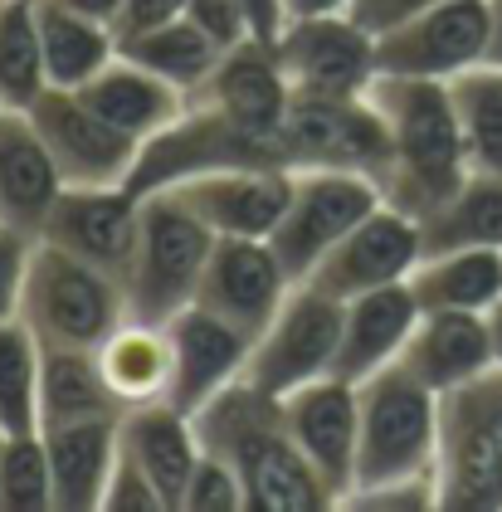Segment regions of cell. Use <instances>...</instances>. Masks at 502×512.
<instances>
[{
    "label": "cell",
    "mask_w": 502,
    "mask_h": 512,
    "mask_svg": "<svg viewBox=\"0 0 502 512\" xmlns=\"http://www.w3.org/2000/svg\"><path fill=\"white\" fill-rule=\"evenodd\" d=\"M293 283L298 278L283 269V259L273 254L269 239H215L195 303L234 322L239 332L259 337L278 317L283 298L293 293Z\"/></svg>",
    "instance_id": "15"
},
{
    "label": "cell",
    "mask_w": 502,
    "mask_h": 512,
    "mask_svg": "<svg viewBox=\"0 0 502 512\" xmlns=\"http://www.w3.org/2000/svg\"><path fill=\"white\" fill-rule=\"evenodd\" d=\"M64 191L69 181L54 152L44 147L35 118L25 108H5L0 113V220L39 239Z\"/></svg>",
    "instance_id": "20"
},
{
    "label": "cell",
    "mask_w": 502,
    "mask_h": 512,
    "mask_svg": "<svg viewBox=\"0 0 502 512\" xmlns=\"http://www.w3.org/2000/svg\"><path fill=\"white\" fill-rule=\"evenodd\" d=\"M5 439H10V434H5V425H0V449H5Z\"/></svg>",
    "instance_id": "48"
},
{
    "label": "cell",
    "mask_w": 502,
    "mask_h": 512,
    "mask_svg": "<svg viewBox=\"0 0 502 512\" xmlns=\"http://www.w3.org/2000/svg\"><path fill=\"white\" fill-rule=\"evenodd\" d=\"M39 40H44L49 88H83L122 54V40H117L113 25L88 20L59 0H39Z\"/></svg>",
    "instance_id": "28"
},
{
    "label": "cell",
    "mask_w": 502,
    "mask_h": 512,
    "mask_svg": "<svg viewBox=\"0 0 502 512\" xmlns=\"http://www.w3.org/2000/svg\"><path fill=\"white\" fill-rule=\"evenodd\" d=\"M39 434H44V449H49L54 512L103 508V488H108V473L117 464V444H122V415L44 425Z\"/></svg>",
    "instance_id": "23"
},
{
    "label": "cell",
    "mask_w": 502,
    "mask_h": 512,
    "mask_svg": "<svg viewBox=\"0 0 502 512\" xmlns=\"http://www.w3.org/2000/svg\"><path fill=\"white\" fill-rule=\"evenodd\" d=\"M381 74L395 79H434L454 83L459 74L493 59V15L488 0H444L410 25L376 40Z\"/></svg>",
    "instance_id": "11"
},
{
    "label": "cell",
    "mask_w": 502,
    "mask_h": 512,
    "mask_svg": "<svg viewBox=\"0 0 502 512\" xmlns=\"http://www.w3.org/2000/svg\"><path fill=\"white\" fill-rule=\"evenodd\" d=\"M273 54L293 93H322V98H361L381 79V49L376 35L351 15H293L278 35Z\"/></svg>",
    "instance_id": "10"
},
{
    "label": "cell",
    "mask_w": 502,
    "mask_h": 512,
    "mask_svg": "<svg viewBox=\"0 0 502 512\" xmlns=\"http://www.w3.org/2000/svg\"><path fill=\"white\" fill-rule=\"evenodd\" d=\"M20 317L30 322V332L44 347L98 352L117 322L132 317V308H127L122 274L103 269V264H88L69 249L49 244V239H35Z\"/></svg>",
    "instance_id": "4"
},
{
    "label": "cell",
    "mask_w": 502,
    "mask_h": 512,
    "mask_svg": "<svg viewBox=\"0 0 502 512\" xmlns=\"http://www.w3.org/2000/svg\"><path fill=\"white\" fill-rule=\"evenodd\" d=\"M249 10H254V25H259V35H264V40H273V35L288 25L283 0H249Z\"/></svg>",
    "instance_id": "43"
},
{
    "label": "cell",
    "mask_w": 502,
    "mask_h": 512,
    "mask_svg": "<svg viewBox=\"0 0 502 512\" xmlns=\"http://www.w3.org/2000/svg\"><path fill=\"white\" fill-rule=\"evenodd\" d=\"M434 483L444 512H502V366L444 395Z\"/></svg>",
    "instance_id": "6"
},
{
    "label": "cell",
    "mask_w": 502,
    "mask_h": 512,
    "mask_svg": "<svg viewBox=\"0 0 502 512\" xmlns=\"http://www.w3.org/2000/svg\"><path fill=\"white\" fill-rule=\"evenodd\" d=\"M488 15H493V59L502 64V0H488Z\"/></svg>",
    "instance_id": "46"
},
{
    "label": "cell",
    "mask_w": 502,
    "mask_h": 512,
    "mask_svg": "<svg viewBox=\"0 0 502 512\" xmlns=\"http://www.w3.org/2000/svg\"><path fill=\"white\" fill-rule=\"evenodd\" d=\"M371 103L381 108L390 132L386 200L425 220L434 205H444L473 176L464 127L454 113V93H449V83L434 79L381 74L371 83Z\"/></svg>",
    "instance_id": "2"
},
{
    "label": "cell",
    "mask_w": 502,
    "mask_h": 512,
    "mask_svg": "<svg viewBox=\"0 0 502 512\" xmlns=\"http://www.w3.org/2000/svg\"><path fill=\"white\" fill-rule=\"evenodd\" d=\"M98 512H171V498L161 493V483H156L152 473L117 444V464H113V473H108L103 508Z\"/></svg>",
    "instance_id": "37"
},
{
    "label": "cell",
    "mask_w": 502,
    "mask_h": 512,
    "mask_svg": "<svg viewBox=\"0 0 502 512\" xmlns=\"http://www.w3.org/2000/svg\"><path fill=\"white\" fill-rule=\"evenodd\" d=\"M0 113H5V103H0Z\"/></svg>",
    "instance_id": "49"
},
{
    "label": "cell",
    "mask_w": 502,
    "mask_h": 512,
    "mask_svg": "<svg viewBox=\"0 0 502 512\" xmlns=\"http://www.w3.org/2000/svg\"><path fill=\"white\" fill-rule=\"evenodd\" d=\"M249 498H244V483L239 473L220 459V454H200V464L186 478V493H181V512H244Z\"/></svg>",
    "instance_id": "36"
},
{
    "label": "cell",
    "mask_w": 502,
    "mask_h": 512,
    "mask_svg": "<svg viewBox=\"0 0 502 512\" xmlns=\"http://www.w3.org/2000/svg\"><path fill=\"white\" fill-rule=\"evenodd\" d=\"M30 254H35V235H25V230H15V225L0 220V322L20 317Z\"/></svg>",
    "instance_id": "40"
},
{
    "label": "cell",
    "mask_w": 502,
    "mask_h": 512,
    "mask_svg": "<svg viewBox=\"0 0 502 512\" xmlns=\"http://www.w3.org/2000/svg\"><path fill=\"white\" fill-rule=\"evenodd\" d=\"M25 113L35 118L39 137L54 152L69 186H127L132 181L142 142L117 132L78 88H49Z\"/></svg>",
    "instance_id": "12"
},
{
    "label": "cell",
    "mask_w": 502,
    "mask_h": 512,
    "mask_svg": "<svg viewBox=\"0 0 502 512\" xmlns=\"http://www.w3.org/2000/svg\"><path fill=\"white\" fill-rule=\"evenodd\" d=\"M59 5H69V10L88 15V20H103L113 30H117V15H122V0H59Z\"/></svg>",
    "instance_id": "44"
},
{
    "label": "cell",
    "mask_w": 502,
    "mask_h": 512,
    "mask_svg": "<svg viewBox=\"0 0 502 512\" xmlns=\"http://www.w3.org/2000/svg\"><path fill=\"white\" fill-rule=\"evenodd\" d=\"M420 259H425V220L410 215V210H400V205H390V200H381V205L317 264L312 283L347 303V298L376 293V288L410 283Z\"/></svg>",
    "instance_id": "13"
},
{
    "label": "cell",
    "mask_w": 502,
    "mask_h": 512,
    "mask_svg": "<svg viewBox=\"0 0 502 512\" xmlns=\"http://www.w3.org/2000/svg\"><path fill=\"white\" fill-rule=\"evenodd\" d=\"M0 512H54L44 434H10L0 449Z\"/></svg>",
    "instance_id": "35"
},
{
    "label": "cell",
    "mask_w": 502,
    "mask_h": 512,
    "mask_svg": "<svg viewBox=\"0 0 502 512\" xmlns=\"http://www.w3.org/2000/svg\"><path fill=\"white\" fill-rule=\"evenodd\" d=\"M195 430H200V444L210 454H220L239 473L244 498L254 512L342 508V498L298 454L278 400L254 391L249 381H234L230 391H220L205 410H195Z\"/></svg>",
    "instance_id": "1"
},
{
    "label": "cell",
    "mask_w": 502,
    "mask_h": 512,
    "mask_svg": "<svg viewBox=\"0 0 502 512\" xmlns=\"http://www.w3.org/2000/svg\"><path fill=\"white\" fill-rule=\"evenodd\" d=\"M283 166L308 171H361L376 176L386 191L390 171V132L371 93L361 98H322V93H293V108L283 122Z\"/></svg>",
    "instance_id": "9"
},
{
    "label": "cell",
    "mask_w": 502,
    "mask_h": 512,
    "mask_svg": "<svg viewBox=\"0 0 502 512\" xmlns=\"http://www.w3.org/2000/svg\"><path fill=\"white\" fill-rule=\"evenodd\" d=\"M278 410L298 454L337 498H347L356 483V444H361V386L347 376H322L288 391Z\"/></svg>",
    "instance_id": "14"
},
{
    "label": "cell",
    "mask_w": 502,
    "mask_h": 512,
    "mask_svg": "<svg viewBox=\"0 0 502 512\" xmlns=\"http://www.w3.org/2000/svg\"><path fill=\"white\" fill-rule=\"evenodd\" d=\"M186 20L195 30H205L220 49H234L244 40H264L259 25H254L249 0H186Z\"/></svg>",
    "instance_id": "38"
},
{
    "label": "cell",
    "mask_w": 502,
    "mask_h": 512,
    "mask_svg": "<svg viewBox=\"0 0 502 512\" xmlns=\"http://www.w3.org/2000/svg\"><path fill=\"white\" fill-rule=\"evenodd\" d=\"M420 298L410 293V283L395 288H376L342 303V352H337V376L347 381H371L376 371L400 366V356L415 337L420 322Z\"/></svg>",
    "instance_id": "21"
},
{
    "label": "cell",
    "mask_w": 502,
    "mask_h": 512,
    "mask_svg": "<svg viewBox=\"0 0 502 512\" xmlns=\"http://www.w3.org/2000/svg\"><path fill=\"white\" fill-rule=\"evenodd\" d=\"M337 352H342V298H332L327 288L303 278L283 298L278 317L254 337L244 381L254 391L283 400L308 381L337 376Z\"/></svg>",
    "instance_id": "7"
},
{
    "label": "cell",
    "mask_w": 502,
    "mask_h": 512,
    "mask_svg": "<svg viewBox=\"0 0 502 512\" xmlns=\"http://www.w3.org/2000/svg\"><path fill=\"white\" fill-rule=\"evenodd\" d=\"M122 54H127L132 64L161 74L166 83H176V88L191 93V98L210 83V74H215L220 59H225V49L210 40L205 30H195L186 15L171 20V25L142 30V35H127V40H122Z\"/></svg>",
    "instance_id": "31"
},
{
    "label": "cell",
    "mask_w": 502,
    "mask_h": 512,
    "mask_svg": "<svg viewBox=\"0 0 502 512\" xmlns=\"http://www.w3.org/2000/svg\"><path fill=\"white\" fill-rule=\"evenodd\" d=\"M410 293L425 313H488L502 303V249H429Z\"/></svg>",
    "instance_id": "27"
},
{
    "label": "cell",
    "mask_w": 502,
    "mask_h": 512,
    "mask_svg": "<svg viewBox=\"0 0 502 512\" xmlns=\"http://www.w3.org/2000/svg\"><path fill=\"white\" fill-rule=\"evenodd\" d=\"M429 249H502V176L473 171L444 205L425 215Z\"/></svg>",
    "instance_id": "30"
},
{
    "label": "cell",
    "mask_w": 502,
    "mask_h": 512,
    "mask_svg": "<svg viewBox=\"0 0 502 512\" xmlns=\"http://www.w3.org/2000/svg\"><path fill=\"white\" fill-rule=\"evenodd\" d=\"M488 332H493V352H498V366H502V303L488 308Z\"/></svg>",
    "instance_id": "47"
},
{
    "label": "cell",
    "mask_w": 502,
    "mask_h": 512,
    "mask_svg": "<svg viewBox=\"0 0 502 512\" xmlns=\"http://www.w3.org/2000/svg\"><path fill=\"white\" fill-rule=\"evenodd\" d=\"M195 98L220 108L239 132L269 142L278 161H283V122H288V108H293V83H288L278 54H273V40H244L225 49L220 69L210 74V83Z\"/></svg>",
    "instance_id": "17"
},
{
    "label": "cell",
    "mask_w": 502,
    "mask_h": 512,
    "mask_svg": "<svg viewBox=\"0 0 502 512\" xmlns=\"http://www.w3.org/2000/svg\"><path fill=\"white\" fill-rule=\"evenodd\" d=\"M434 5H444V0H351V15L381 40L390 30H400V25H410L415 15H425Z\"/></svg>",
    "instance_id": "41"
},
{
    "label": "cell",
    "mask_w": 502,
    "mask_h": 512,
    "mask_svg": "<svg viewBox=\"0 0 502 512\" xmlns=\"http://www.w3.org/2000/svg\"><path fill=\"white\" fill-rule=\"evenodd\" d=\"M171 332V405L181 410H205L220 391H230L234 381H244L249 371V352H254V337L239 332L234 322L215 317L210 308H181V313L166 322Z\"/></svg>",
    "instance_id": "18"
},
{
    "label": "cell",
    "mask_w": 502,
    "mask_h": 512,
    "mask_svg": "<svg viewBox=\"0 0 502 512\" xmlns=\"http://www.w3.org/2000/svg\"><path fill=\"white\" fill-rule=\"evenodd\" d=\"M78 93L113 122L117 132H127V137L142 142V147H147L152 137H161L171 122L191 108V93H181L176 83H166L161 74L132 64L127 54H117L113 64H108L98 79L83 83Z\"/></svg>",
    "instance_id": "24"
},
{
    "label": "cell",
    "mask_w": 502,
    "mask_h": 512,
    "mask_svg": "<svg viewBox=\"0 0 502 512\" xmlns=\"http://www.w3.org/2000/svg\"><path fill=\"white\" fill-rule=\"evenodd\" d=\"M439 415L444 395L405 366H386L361 381V444H356V488H381L405 478H434L439 464Z\"/></svg>",
    "instance_id": "3"
},
{
    "label": "cell",
    "mask_w": 502,
    "mask_h": 512,
    "mask_svg": "<svg viewBox=\"0 0 502 512\" xmlns=\"http://www.w3.org/2000/svg\"><path fill=\"white\" fill-rule=\"evenodd\" d=\"M39 381H44V342L25 317L0 322V425L5 434L39 430Z\"/></svg>",
    "instance_id": "33"
},
{
    "label": "cell",
    "mask_w": 502,
    "mask_h": 512,
    "mask_svg": "<svg viewBox=\"0 0 502 512\" xmlns=\"http://www.w3.org/2000/svg\"><path fill=\"white\" fill-rule=\"evenodd\" d=\"M400 366L415 371L429 391L439 395L488 376L498 366L488 313H420L415 337H410V347L400 356Z\"/></svg>",
    "instance_id": "22"
},
{
    "label": "cell",
    "mask_w": 502,
    "mask_h": 512,
    "mask_svg": "<svg viewBox=\"0 0 502 512\" xmlns=\"http://www.w3.org/2000/svg\"><path fill=\"white\" fill-rule=\"evenodd\" d=\"M386 200L376 176L361 171H332V166H308L293 171V191H288V210L269 235L273 254L283 259V269L298 278H312L317 264L342 244V239Z\"/></svg>",
    "instance_id": "8"
},
{
    "label": "cell",
    "mask_w": 502,
    "mask_h": 512,
    "mask_svg": "<svg viewBox=\"0 0 502 512\" xmlns=\"http://www.w3.org/2000/svg\"><path fill=\"white\" fill-rule=\"evenodd\" d=\"M454 93V113L464 127V147L473 171H493L502 176V64L488 59L478 69H468L449 83Z\"/></svg>",
    "instance_id": "34"
},
{
    "label": "cell",
    "mask_w": 502,
    "mask_h": 512,
    "mask_svg": "<svg viewBox=\"0 0 502 512\" xmlns=\"http://www.w3.org/2000/svg\"><path fill=\"white\" fill-rule=\"evenodd\" d=\"M210 225L215 239H269L288 210V166H220L171 186Z\"/></svg>",
    "instance_id": "16"
},
{
    "label": "cell",
    "mask_w": 502,
    "mask_h": 512,
    "mask_svg": "<svg viewBox=\"0 0 502 512\" xmlns=\"http://www.w3.org/2000/svg\"><path fill=\"white\" fill-rule=\"evenodd\" d=\"M288 20L293 15H337V10H351V0H283Z\"/></svg>",
    "instance_id": "45"
},
{
    "label": "cell",
    "mask_w": 502,
    "mask_h": 512,
    "mask_svg": "<svg viewBox=\"0 0 502 512\" xmlns=\"http://www.w3.org/2000/svg\"><path fill=\"white\" fill-rule=\"evenodd\" d=\"M186 15V0H122V15H117V40L127 35H142L156 25H171Z\"/></svg>",
    "instance_id": "42"
},
{
    "label": "cell",
    "mask_w": 502,
    "mask_h": 512,
    "mask_svg": "<svg viewBox=\"0 0 502 512\" xmlns=\"http://www.w3.org/2000/svg\"><path fill=\"white\" fill-rule=\"evenodd\" d=\"M137 225H142V196H132L127 186H69L49 210L39 239L69 249L88 264H103L113 274H127Z\"/></svg>",
    "instance_id": "19"
},
{
    "label": "cell",
    "mask_w": 502,
    "mask_h": 512,
    "mask_svg": "<svg viewBox=\"0 0 502 512\" xmlns=\"http://www.w3.org/2000/svg\"><path fill=\"white\" fill-rule=\"evenodd\" d=\"M122 415L113 386L103 381L98 352L83 347H44V381H39V430L69 420H103Z\"/></svg>",
    "instance_id": "29"
},
{
    "label": "cell",
    "mask_w": 502,
    "mask_h": 512,
    "mask_svg": "<svg viewBox=\"0 0 502 512\" xmlns=\"http://www.w3.org/2000/svg\"><path fill=\"white\" fill-rule=\"evenodd\" d=\"M215 235L176 191L142 196V225L127 259V308L147 322H171L181 308H191L200 278L210 264Z\"/></svg>",
    "instance_id": "5"
},
{
    "label": "cell",
    "mask_w": 502,
    "mask_h": 512,
    "mask_svg": "<svg viewBox=\"0 0 502 512\" xmlns=\"http://www.w3.org/2000/svg\"><path fill=\"white\" fill-rule=\"evenodd\" d=\"M98 366H103V381L113 386L117 405L122 410H137V405H156V400H171V332L166 322H147V317H127L108 332V342L98 347Z\"/></svg>",
    "instance_id": "26"
},
{
    "label": "cell",
    "mask_w": 502,
    "mask_h": 512,
    "mask_svg": "<svg viewBox=\"0 0 502 512\" xmlns=\"http://www.w3.org/2000/svg\"><path fill=\"white\" fill-rule=\"evenodd\" d=\"M351 512H434L439 508V483L434 478H405V483H381V488H356L342 498Z\"/></svg>",
    "instance_id": "39"
},
{
    "label": "cell",
    "mask_w": 502,
    "mask_h": 512,
    "mask_svg": "<svg viewBox=\"0 0 502 512\" xmlns=\"http://www.w3.org/2000/svg\"><path fill=\"white\" fill-rule=\"evenodd\" d=\"M122 449L161 483V493L171 498V508H181L186 478H191V469L200 464V454H205L191 410H181L171 400L122 410Z\"/></svg>",
    "instance_id": "25"
},
{
    "label": "cell",
    "mask_w": 502,
    "mask_h": 512,
    "mask_svg": "<svg viewBox=\"0 0 502 512\" xmlns=\"http://www.w3.org/2000/svg\"><path fill=\"white\" fill-rule=\"evenodd\" d=\"M39 93H49L39 0H0V103L30 108Z\"/></svg>",
    "instance_id": "32"
}]
</instances>
